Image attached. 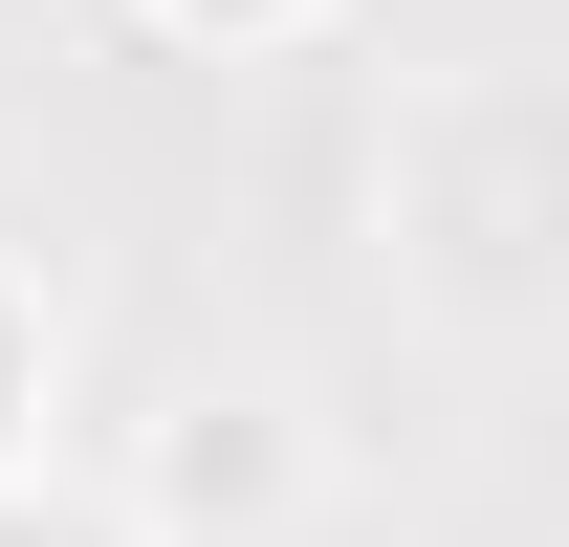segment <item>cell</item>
<instances>
[{"label":"cell","mask_w":569,"mask_h":547,"mask_svg":"<svg viewBox=\"0 0 569 547\" xmlns=\"http://www.w3.org/2000/svg\"><path fill=\"white\" fill-rule=\"evenodd\" d=\"M263 481H284L263 416H198V438H176V504H263Z\"/></svg>","instance_id":"obj_1"},{"label":"cell","mask_w":569,"mask_h":547,"mask_svg":"<svg viewBox=\"0 0 569 547\" xmlns=\"http://www.w3.org/2000/svg\"><path fill=\"white\" fill-rule=\"evenodd\" d=\"M0 547H132L110 504H44V481H0Z\"/></svg>","instance_id":"obj_2"},{"label":"cell","mask_w":569,"mask_h":547,"mask_svg":"<svg viewBox=\"0 0 569 547\" xmlns=\"http://www.w3.org/2000/svg\"><path fill=\"white\" fill-rule=\"evenodd\" d=\"M22 395H44V329L0 307V460H22Z\"/></svg>","instance_id":"obj_3"},{"label":"cell","mask_w":569,"mask_h":547,"mask_svg":"<svg viewBox=\"0 0 569 547\" xmlns=\"http://www.w3.org/2000/svg\"><path fill=\"white\" fill-rule=\"evenodd\" d=\"M153 22H219V44H263V22H307V0H153Z\"/></svg>","instance_id":"obj_4"}]
</instances>
